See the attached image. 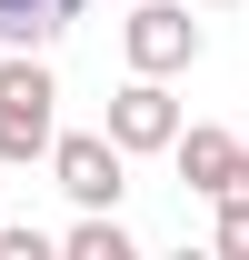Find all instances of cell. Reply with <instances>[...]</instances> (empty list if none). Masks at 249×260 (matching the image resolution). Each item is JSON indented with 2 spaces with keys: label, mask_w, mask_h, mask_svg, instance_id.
<instances>
[{
  "label": "cell",
  "mask_w": 249,
  "mask_h": 260,
  "mask_svg": "<svg viewBox=\"0 0 249 260\" xmlns=\"http://www.w3.org/2000/svg\"><path fill=\"white\" fill-rule=\"evenodd\" d=\"M50 140H60V80L40 50H10L0 60V160L30 170V160H50Z\"/></svg>",
  "instance_id": "6da1fadb"
},
{
  "label": "cell",
  "mask_w": 249,
  "mask_h": 260,
  "mask_svg": "<svg viewBox=\"0 0 249 260\" xmlns=\"http://www.w3.org/2000/svg\"><path fill=\"white\" fill-rule=\"evenodd\" d=\"M50 180H60L80 210H120V190H130V150L110 140V130H60V140H50Z\"/></svg>",
  "instance_id": "7a4b0ae2"
},
{
  "label": "cell",
  "mask_w": 249,
  "mask_h": 260,
  "mask_svg": "<svg viewBox=\"0 0 249 260\" xmlns=\"http://www.w3.org/2000/svg\"><path fill=\"white\" fill-rule=\"evenodd\" d=\"M120 50H130V70H189L199 60V20H189L180 0H130V20H120Z\"/></svg>",
  "instance_id": "3957f363"
},
{
  "label": "cell",
  "mask_w": 249,
  "mask_h": 260,
  "mask_svg": "<svg viewBox=\"0 0 249 260\" xmlns=\"http://www.w3.org/2000/svg\"><path fill=\"white\" fill-rule=\"evenodd\" d=\"M100 130L120 140L130 160H140V150H170V140H180V100L159 90V70H130V80H120V100H110V120H100Z\"/></svg>",
  "instance_id": "277c9868"
},
{
  "label": "cell",
  "mask_w": 249,
  "mask_h": 260,
  "mask_svg": "<svg viewBox=\"0 0 249 260\" xmlns=\"http://www.w3.org/2000/svg\"><path fill=\"white\" fill-rule=\"evenodd\" d=\"M170 160H180V180H189L199 200H219V190H229V170H239V140L199 120V130H180V140H170Z\"/></svg>",
  "instance_id": "5b68a950"
},
{
  "label": "cell",
  "mask_w": 249,
  "mask_h": 260,
  "mask_svg": "<svg viewBox=\"0 0 249 260\" xmlns=\"http://www.w3.org/2000/svg\"><path fill=\"white\" fill-rule=\"evenodd\" d=\"M80 10H90V0H0V40H10V50H50Z\"/></svg>",
  "instance_id": "8992f818"
},
{
  "label": "cell",
  "mask_w": 249,
  "mask_h": 260,
  "mask_svg": "<svg viewBox=\"0 0 249 260\" xmlns=\"http://www.w3.org/2000/svg\"><path fill=\"white\" fill-rule=\"evenodd\" d=\"M60 250H70V260H130V230H120V220H110V210H90V220L70 230Z\"/></svg>",
  "instance_id": "52a82bcc"
},
{
  "label": "cell",
  "mask_w": 249,
  "mask_h": 260,
  "mask_svg": "<svg viewBox=\"0 0 249 260\" xmlns=\"http://www.w3.org/2000/svg\"><path fill=\"white\" fill-rule=\"evenodd\" d=\"M219 250L249 260V200H219Z\"/></svg>",
  "instance_id": "ba28073f"
},
{
  "label": "cell",
  "mask_w": 249,
  "mask_h": 260,
  "mask_svg": "<svg viewBox=\"0 0 249 260\" xmlns=\"http://www.w3.org/2000/svg\"><path fill=\"white\" fill-rule=\"evenodd\" d=\"M50 250H60L50 230H0V260H50Z\"/></svg>",
  "instance_id": "9c48e42d"
},
{
  "label": "cell",
  "mask_w": 249,
  "mask_h": 260,
  "mask_svg": "<svg viewBox=\"0 0 249 260\" xmlns=\"http://www.w3.org/2000/svg\"><path fill=\"white\" fill-rule=\"evenodd\" d=\"M219 200H249V150H239V170H229V190H219Z\"/></svg>",
  "instance_id": "30bf717a"
},
{
  "label": "cell",
  "mask_w": 249,
  "mask_h": 260,
  "mask_svg": "<svg viewBox=\"0 0 249 260\" xmlns=\"http://www.w3.org/2000/svg\"><path fill=\"white\" fill-rule=\"evenodd\" d=\"M210 10H229V0H210Z\"/></svg>",
  "instance_id": "8fae6325"
}]
</instances>
